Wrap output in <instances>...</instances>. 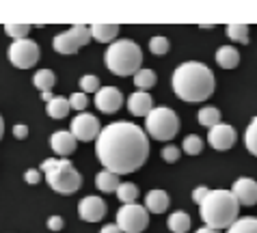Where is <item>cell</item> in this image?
I'll return each instance as SVG.
<instances>
[{"label":"cell","mask_w":257,"mask_h":233,"mask_svg":"<svg viewBox=\"0 0 257 233\" xmlns=\"http://www.w3.org/2000/svg\"><path fill=\"white\" fill-rule=\"evenodd\" d=\"M106 209H108L106 201L102 196H93V194L84 196V199L78 203V214H80L84 222H99L106 216Z\"/></svg>","instance_id":"8fae6325"},{"label":"cell","mask_w":257,"mask_h":233,"mask_svg":"<svg viewBox=\"0 0 257 233\" xmlns=\"http://www.w3.org/2000/svg\"><path fill=\"white\" fill-rule=\"evenodd\" d=\"M99 89H102V87H99V78H97V76L84 74V76L80 78V91H82L84 95H87V93H97Z\"/></svg>","instance_id":"d6a6232c"},{"label":"cell","mask_w":257,"mask_h":233,"mask_svg":"<svg viewBox=\"0 0 257 233\" xmlns=\"http://www.w3.org/2000/svg\"><path fill=\"white\" fill-rule=\"evenodd\" d=\"M195 233H220V231H216V229H210V227H201V229H197Z\"/></svg>","instance_id":"60d3db41"},{"label":"cell","mask_w":257,"mask_h":233,"mask_svg":"<svg viewBox=\"0 0 257 233\" xmlns=\"http://www.w3.org/2000/svg\"><path fill=\"white\" fill-rule=\"evenodd\" d=\"M127 110L132 112L134 117H145L154 110V102H152V95L147 93V91H137V93L130 95V100H127Z\"/></svg>","instance_id":"2e32d148"},{"label":"cell","mask_w":257,"mask_h":233,"mask_svg":"<svg viewBox=\"0 0 257 233\" xmlns=\"http://www.w3.org/2000/svg\"><path fill=\"white\" fill-rule=\"evenodd\" d=\"M99 233H123V231H121L117 224H106V227L99 229Z\"/></svg>","instance_id":"ab89813d"},{"label":"cell","mask_w":257,"mask_h":233,"mask_svg":"<svg viewBox=\"0 0 257 233\" xmlns=\"http://www.w3.org/2000/svg\"><path fill=\"white\" fill-rule=\"evenodd\" d=\"M208 194H210V188H205V186H199V188H195V190H192V201L201 205V203L205 201V196H208Z\"/></svg>","instance_id":"d590c367"},{"label":"cell","mask_w":257,"mask_h":233,"mask_svg":"<svg viewBox=\"0 0 257 233\" xmlns=\"http://www.w3.org/2000/svg\"><path fill=\"white\" fill-rule=\"evenodd\" d=\"M115 194H117V199L121 201V205H132V203H137L139 188L134 186V183H130V181H123Z\"/></svg>","instance_id":"d4e9b609"},{"label":"cell","mask_w":257,"mask_h":233,"mask_svg":"<svg viewBox=\"0 0 257 233\" xmlns=\"http://www.w3.org/2000/svg\"><path fill=\"white\" fill-rule=\"evenodd\" d=\"M91 39H93L91 26L78 24V26H71L69 31H63V33L56 35L52 39V48L59 54H76L82 46H87Z\"/></svg>","instance_id":"52a82bcc"},{"label":"cell","mask_w":257,"mask_h":233,"mask_svg":"<svg viewBox=\"0 0 257 233\" xmlns=\"http://www.w3.org/2000/svg\"><path fill=\"white\" fill-rule=\"evenodd\" d=\"M63 224H65V220H63L61 216H50L48 218V229L50 231H61Z\"/></svg>","instance_id":"74e56055"},{"label":"cell","mask_w":257,"mask_h":233,"mask_svg":"<svg viewBox=\"0 0 257 233\" xmlns=\"http://www.w3.org/2000/svg\"><path fill=\"white\" fill-rule=\"evenodd\" d=\"M9 61L18 69H31L41 56V48L33 39H18L9 46Z\"/></svg>","instance_id":"9c48e42d"},{"label":"cell","mask_w":257,"mask_h":233,"mask_svg":"<svg viewBox=\"0 0 257 233\" xmlns=\"http://www.w3.org/2000/svg\"><path fill=\"white\" fill-rule=\"evenodd\" d=\"M24 181L31 183V186L39 183V181H41V171H37V168H28V171L24 173Z\"/></svg>","instance_id":"8d00e7d4"},{"label":"cell","mask_w":257,"mask_h":233,"mask_svg":"<svg viewBox=\"0 0 257 233\" xmlns=\"http://www.w3.org/2000/svg\"><path fill=\"white\" fill-rule=\"evenodd\" d=\"M175 95L182 102H205L214 93V74L208 65L197 61L182 63L171 78Z\"/></svg>","instance_id":"7a4b0ae2"},{"label":"cell","mask_w":257,"mask_h":233,"mask_svg":"<svg viewBox=\"0 0 257 233\" xmlns=\"http://www.w3.org/2000/svg\"><path fill=\"white\" fill-rule=\"evenodd\" d=\"M3 134H5V121H3V117H0V138H3Z\"/></svg>","instance_id":"b9f144b4"},{"label":"cell","mask_w":257,"mask_h":233,"mask_svg":"<svg viewBox=\"0 0 257 233\" xmlns=\"http://www.w3.org/2000/svg\"><path fill=\"white\" fill-rule=\"evenodd\" d=\"M182 149L184 153H188V155H199L203 151V140L197 136V134H188L186 138H184V143H182Z\"/></svg>","instance_id":"f546056e"},{"label":"cell","mask_w":257,"mask_h":233,"mask_svg":"<svg viewBox=\"0 0 257 233\" xmlns=\"http://www.w3.org/2000/svg\"><path fill=\"white\" fill-rule=\"evenodd\" d=\"M180 155H182V151L177 149L175 145L162 147V160H164V162H169V164H175V162L180 160Z\"/></svg>","instance_id":"836d02e7"},{"label":"cell","mask_w":257,"mask_h":233,"mask_svg":"<svg viewBox=\"0 0 257 233\" xmlns=\"http://www.w3.org/2000/svg\"><path fill=\"white\" fill-rule=\"evenodd\" d=\"M149 224V211L132 203V205H121L117 211V227L123 233H143Z\"/></svg>","instance_id":"ba28073f"},{"label":"cell","mask_w":257,"mask_h":233,"mask_svg":"<svg viewBox=\"0 0 257 233\" xmlns=\"http://www.w3.org/2000/svg\"><path fill=\"white\" fill-rule=\"evenodd\" d=\"M227 233H257V218L253 216H244V218H238Z\"/></svg>","instance_id":"4316f807"},{"label":"cell","mask_w":257,"mask_h":233,"mask_svg":"<svg viewBox=\"0 0 257 233\" xmlns=\"http://www.w3.org/2000/svg\"><path fill=\"white\" fill-rule=\"evenodd\" d=\"M41 173L48 186L59 194H74L82 186V177L67 158H48L41 162Z\"/></svg>","instance_id":"5b68a950"},{"label":"cell","mask_w":257,"mask_h":233,"mask_svg":"<svg viewBox=\"0 0 257 233\" xmlns=\"http://www.w3.org/2000/svg\"><path fill=\"white\" fill-rule=\"evenodd\" d=\"M235 138H238V134H235V130L231 128L229 123H218L216 128H212L210 134H208L210 145H212L216 151H227V149H231V147L235 145Z\"/></svg>","instance_id":"4fadbf2b"},{"label":"cell","mask_w":257,"mask_h":233,"mask_svg":"<svg viewBox=\"0 0 257 233\" xmlns=\"http://www.w3.org/2000/svg\"><path fill=\"white\" fill-rule=\"evenodd\" d=\"M104 63L108 67V72L115 76L123 78V76H137L141 72V63H143V50L139 44H134L130 39H121V41H112L106 48L104 54Z\"/></svg>","instance_id":"277c9868"},{"label":"cell","mask_w":257,"mask_h":233,"mask_svg":"<svg viewBox=\"0 0 257 233\" xmlns=\"http://www.w3.org/2000/svg\"><path fill=\"white\" fill-rule=\"evenodd\" d=\"M91 35H93L95 41H102V44L110 46L119 35V26L117 24H93L91 26Z\"/></svg>","instance_id":"ffe728a7"},{"label":"cell","mask_w":257,"mask_h":233,"mask_svg":"<svg viewBox=\"0 0 257 233\" xmlns=\"http://www.w3.org/2000/svg\"><path fill=\"white\" fill-rule=\"evenodd\" d=\"M154 84H156V72L154 69L143 67L141 72L134 76V87H137V91H147V89H152Z\"/></svg>","instance_id":"484cf974"},{"label":"cell","mask_w":257,"mask_h":233,"mask_svg":"<svg viewBox=\"0 0 257 233\" xmlns=\"http://www.w3.org/2000/svg\"><path fill=\"white\" fill-rule=\"evenodd\" d=\"M71 106H69V100L67 97H52L48 104H46V112L48 117L52 119H65L69 115Z\"/></svg>","instance_id":"44dd1931"},{"label":"cell","mask_w":257,"mask_h":233,"mask_svg":"<svg viewBox=\"0 0 257 233\" xmlns=\"http://www.w3.org/2000/svg\"><path fill=\"white\" fill-rule=\"evenodd\" d=\"M145 209L149 214H164L169 209V194L164 190H149L145 196Z\"/></svg>","instance_id":"e0dca14e"},{"label":"cell","mask_w":257,"mask_h":233,"mask_svg":"<svg viewBox=\"0 0 257 233\" xmlns=\"http://www.w3.org/2000/svg\"><path fill=\"white\" fill-rule=\"evenodd\" d=\"M33 84L41 91V93H52V89L56 84V74L52 69H39V72L33 76Z\"/></svg>","instance_id":"603a6c76"},{"label":"cell","mask_w":257,"mask_h":233,"mask_svg":"<svg viewBox=\"0 0 257 233\" xmlns=\"http://www.w3.org/2000/svg\"><path fill=\"white\" fill-rule=\"evenodd\" d=\"M13 136H16L18 140H24L28 136V128H26L24 123H18L16 128H13Z\"/></svg>","instance_id":"f35d334b"},{"label":"cell","mask_w":257,"mask_h":233,"mask_svg":"<svg viewBox=\"0 0 257 233\" xmlns=\"http://www.w3.org/2000/svg\"><path fill=\"white\" fill-rule=\"evenodd\" d=\"M121 104H123V95H121V91L117 87H102L95 93V106L104 115L117 112L121 108Z\"/></svg>","instance_id":"7c38bea8"},{"label":"cell","mask_w":257,"mask_h":233,"mask_svg":"<svg viewBox=\"0 0 257 233\" xmlns=\"http://www.w3.org/2000/svg\"><path fill=\"white\" fill-rule=\"evenodd\" d=\"M87 104H89V100H87V95L82 93H71V97H69V106H71V110H84L87 108Z\"/></svg>","instance_id":"e575fe53"},{"label":"cell","mask_w":257,"mask_h":233,"mask_svg":"<svg viewBox=\"0 0 257 233\" xmlns=\"http://www.w3.org/2000/svg\"><path fill=\"white\" fill-rule=\"evenodd\" d=\"M216 63L223 69H235L240 63V52L233 46H220L216 50Z\"/></svg>","instance_id":"ac0fdd59"},{"label":"cell","mask_w":257,"mask_h":233,"mask_svg":"<svg viewBox=\"0 0 257 233\" xmlns=\"http://www.w3.org/2000/svg\"><path fill=\"white\" fill-rule=\"evenodd\" d=\"M5 33L9 35L13 41H18V39H28V33H31V24H5Z\"/></svg>","instance_id":"4dcf8cb0"},{"label":"cell","mask_w":257,"mask_h":233,"mask_svg":"<svg viewBox=\"0 0 257 233\" xmlns=\"http://www.w3.org/2000/svg\"><path fill=\"white\" fill-rule=\"evenodd\" d=\"M199 209H201V220L205 222V227L220 231L229 229L238 220L240 203L231 190H210Z\"/></svg>","instance_id":"3957f363"},{"label":"cell","mask_w":257,"mask_h":233,"mask_svg":"<svg viewBox=\"0 0 257 233\" xmlns=\"http://www.w3.org/2000/svg\"><path fill=\"white\" fill-rule=\"evenodd\" d=\"M69 132L76 136V140L89 143V140H97V136L102 134V125H99V119L95 115L80 112V115L71 121V130Z\"/></svg>","instance_id":"30bf717a"},{"label":"cell","mask_w":257,"mask_h":233,"mask_svg":"<svg viewBox=\"0 0 257 233\" xmlns=\"http://www.w3.org/2000/svg\"><path fill=\"white\" fill-rule=\"evenodd\" d=\"M227 37L231 41H238V44H248V24H229Z\"/></svg>","instance_id":"83f0119b"},{"label":"cell","mask_w":257,"mask_h":233,"mask_svg":"<svg viewBox=\"0 0 257 233\" xmlns=\"http://www.w3.org/2000/svg\"><path fill=\"white\" fill-rule=\"evenodd\" d=\"M197 119H199V123H201L203 128L212 130V128H216V125L220 123V110L214 108V106H205V108L199 110Z\"/></svg>","instance_id":"cb8c5ba5"},{"label":"cell","mask_w":257,"mask_h":233,"mask_svg":"<svg viewBox=\"0 0 257 233\" xmlns=\"http://www.w3.org/2000/svg\"><path fill=\"white\" fill-rule=\"evenodd\" d=\"M95 155L106 171L115 175H130L149 158V138L139 125L130 121H115L102 128L95 140Z\"/></svg>","instance_id":"6da1fadb"},{"label":"cell","mask_w":257,"mask_h":233,"mask_svg":"<svg viewBox=\"0 0 257 233\" xmlns=\"http://www.w3.org/2000/svg\"><path fill=\"white\" fill-rule=\"evenodd\" d=\"M231 192H233L235 199H238L240 205L251 207L257 203V181L251 177H240V179L233 181Z\"/></svg>","instance_id":"5bb4252c"},{"label":"cell","mask_w":257,"mask_h":233,"mask_svg":"<svg viewBox=\"0 0 257 233\" xmlns=\"http://www.w3.org/2000/svg\"><path fill=\"white\" fill-rule=\"evenodd\" d=\"M145 130L156 140H171L180 132V117L175 115V110L167 108V106H158L147 115Z\"/></svg>","instance_id":"8992f818"},{"label":"cell","mask_w":257,"mask_h":233,"mask_svg":"<svg viewBox=\"0 0 257 233\" xmlns=\"http://www.w3.org/2000/svg\"><path fill=\"white\" fill-rule=\"evenodd\" d=\"M244 145L248 153H253L257 158V117L251 119V123H248V128L244 132Z\"/></svg>","instance_id":"f1b7e54d"},{"label":"cell","mask_w":257,"mask_h":233,"mask_svg":"<svg viewBox=\"0 0 257 233\" xmlns=\"http://www.w3.org/2000/svg\"><path fill=\"white\" fill-rule=\"evenodd\" d=\"M50 147L54 149L56 155H61V158H67V155H71L76 151L78 147V140L71 132L67 130H61V132H54L52 136H50Z\"/></svg>","instance_id":"9a60e30c"},{"label":"cell","mask_w":257,"mask_h":233,"mask_svg":"<svg viewBox=\"0 0 257 233\" xmlns=\"http://www.w3.org/2000/svg\"><path fill=\"white\" fill-rule=\"evenodd\" d=\"M169 48H171L169 39H167V37H162V35H156V37L149 39V50H152V54H156V56L167 54V52H169Z\"/></svg>","instance_id":"1f68e13d"},{"label":"cell","mask_w":257,"mask_h":233,"mask_svg":"<svg viewBox=\"0 0 257 233\" xmlns=\"http://www.w3.org/2000/svg\"><path fill=\"white\" fill-rule=\"evenodd\" d=\"M167 227L171 233H186L190 229V216L184 209H177L173 214H169Z\"/></svg>","instance_id":"7402d4cb"},{"label":"cell","mask_w":257,"mask_h":233,"mask_svg":"<svg viewBox=\"0 0 257 233\" xmlns=\"http://www.w3.org/2000/svg\"><path fill=\"white\" fill-rule=\"evenodd\" d=\"M95 186L102 190V192H117L119 190V186H121V179H119V175H115V173H110V171H99L97 175H95Z\"/></svg>","instance_id":"d6986e66"}]
</instances>
